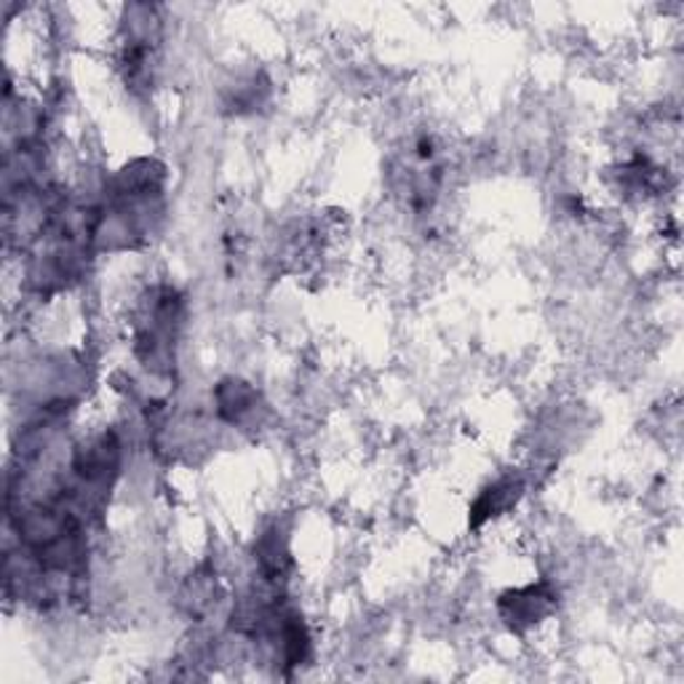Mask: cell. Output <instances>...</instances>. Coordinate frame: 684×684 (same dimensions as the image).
<instances>
[{"mask_svg": "<svg viewBox=\"0 0 684 684\" xmlns=\"http://www.w3.org/2000/svg\"><path fill=\"white\" fill-rule=\"evenodd\" d=\"M183 326V300L174 290H156L137 324V355L156 374L174 369V342Z\"/></svg>", "mask_w": 684, "mask_h": 684, "instance_id": "6da1fadb", "label": "cell"}, {"mask_svg": "<svg viewBox=\"0 0 684 684\" xmlns=\"http://www.w3.org/2000/svg\"><path fill=\"white\" fill-rule=\"evenodd\" d=\"M554 607H556V594L551 592L548 583L519 588V592H508L502 594L498 602L500 618L506 621V626L516 634H525L527 628L535 626V623L548 618V615L554 613Z\"/></svg>", "mask_w": 684, "mask_h": 684, "instance_id": "7a4b0ae2", "label": "cell"}, {"mask_svg": "<svg viewBox=\"0 0 684 684\" xmlns=\"http://www.w3.org/2000/svg\"><path fill=\"white\" fill-rule=\"evenodd\" d=\"M217 409L233 426H246L250 420H257L260 395L250 382L225 380L217 385Z\"/></svg>", "mask_w": 684, "mask_h": 684, "instance_id": "3957f363", "label": "cell"}, {"mask_svg": "<svg viewBox=\"0 0 684 684\" xmlns=\"http://www.w3.org/2000/svg\"><path fill=\"white\" fill-rule=\"evenodd\" d=\"M521 495H525V481H521L519 476H506V479L495 481V485L485 489V492L479 495V500L473 502L471 525L479 527L485 525V521L495 519V516L506 514L508 508L516 506V500H519Z\"/></svg>", "mask_w": 684, "mask_h": 684, "instance_id": "277c9868", "label": "cell"}, {"mask_svg": "<svg viewBox=\"0 0 684 684\" xmlns=\"http://www.w3.org/2000/svg\"><path fill=\"white\" fill-rule=\"evenodd\" d=\"M257 561H260V569H263L265 580H271V583L284 580L286 569L292 567V559H290V548H286L284 535H281L279 529H271V532H265L263 538H260Z\"/></svg>", "mask_w": 684, "mask_h": 684, "instance_id": "5b68a950", "label": "cell"}, {"mask_svg": "<svg viewBox=\"0 0 684 684\" xmlns=\"http://www.w3.org/2000/svg\"><path fill=\"white\" fill-rule=\"evenodd\" d=\"M217 596V583H214L212 575H196L193 580H187L185 592H183V605L190 609L193 615H204L209 609Z\"/></svg>", "mask_w": 684, "mask_h": 684, "instance_id": "8992f818", "label": "cell"}]
</instances>
